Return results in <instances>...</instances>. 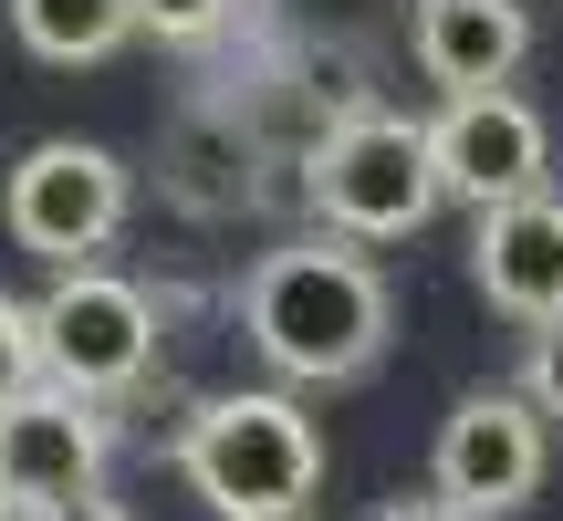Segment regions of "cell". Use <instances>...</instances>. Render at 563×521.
Returning a JSON list of instances; mask_svg holds the SVG:
<instances>
[{"label":"cell","instance_id":"cell-14","mask_svg":"<svg viewBox=\"0 0 563 521\" xmlns=\"http://www.w3.org/2000/svg\"><path fill=\"white\" fill-rule=\"evenodd\" d=\"M42 376V344H32V302H11L0 292V407L21 397V386Z\"/></svg>","mask_w":563,"mask_h":521},{"label":"cell","instance_id":"cell-1","mask_svg":"<svg viewBox=\"0 0 563 521\" xmlns=\"http://www.w3.org/2000/svg\"><path fill=\"white\" fill-rule=\"evenodd\" d=\"M241 334L282 386H344L386 355V281L344 241H282L241 281Z\"/></svg>","mask_w":563,"mask_h":521},{"label":"cell","instance_id":"cell-4","mask_svg":"<svg viewBox=\"0 0 563 521\" xmlns=\"http://www.w3.org/2000/svg\"><path fill=\"white\" fill-rule=\"evenodd\" d=\"M32 344H42V376L53 386H74V397H125V386H146V365H157V302L125 271L74 260V271H53V292L32 302Z\"/></svg>","mask_w":563,"mask_h":521},{"label":"cell","instance_id":"cell-2","mask_svg":"<svg viewBox=\"0 0 563 521\" xmlns=\"http://www.w3.org/2000/svg\"><path fill=\"white\" fill-rule=\"evenodd\" d=\"M178 469L220 521H302V501L323 490V428L302 418L292 386H230L199 397Z\"/></svg>","mask_w":563,"mask_h":521},{"label":"cell","instance_id":"cell-12","mask_svg":"<svg viewBox=\"0 0 563 521\" xmlns=\"http://www.w3.org/2000/svg\"><path fill=\"white\" fill-rule=\"evenodd\" d=\"M11 32L32 63H104L136 42V0H11Z\"/></svg>","mask_w":563,"mask_h":521},{"label":"cell","instance_id":"cell-6","mask_svg":"<svg viewBox=\"0 0 563 521\" xmlns=\"http://www.w3.org/2000/svg\"><path fill=\"white\" fill-rule=\"evenodd\" d=\"M95 480H104V397L32 376L0 407V490L21 501V521H53V511L95 501Z\"/></svg>","mask_w":563,"mask_h":521},{"label":"cell","instance_id":"cell-5","mask_svg":"<svg viewBox=\"0 0 563 521\" xmlns=\"http://www.w3.org/2000/svg\"><path fill=\"white\" fill-rule=\"evenodd\" d=\"M125 167L104 157L95 136H42L32 157L0 178V220H11V241L32 260H53V271H74V260H95L104 241L125 230Z\"/></svg>","mask_w":563,"mask_h":521},{"label":"cell","instance_id":"cell-8","mask_svg":"<svg viewBox=\"0 0 563 521\" xmlns=\"http://www.w3.org/2000/svg\"><path fill=\"white\" fill-rule=\"evenodd\" d=\"M428 136H439V178H449V199H470V209L532 199V188H543V167H553L543 115H532L511 84H490V95H449L439 115H428Z\"/></svg>","mask_w":563,"mask_h":521},{"label":"cell","instance_id":"cell-10","mask_svg":"<svg viewBox=\"0 0 563 521\" xmlns=\"http://www.w3.org/2000/svg\"><path fill=\"white\" fill-rule=\"evenodd\" d=\"M407 53H418V74L449 84V95H490V84L522 74V53H532V11H522V0H418V21H407Z\"/></svg>","mask_w":563,"mask_h":521},{"label":"cell","instance_id":"cell-15","mask_svg":"<svg viewBox=\"0 0 563 521\" xmlns=\"http://www.w3.org/2000/svg\"><path fill=\"white\" fill-rule=\"evenodd\" d=\"M522 397L543 407V418H563V323H543V334H532V355H522Z\"/></svg>","mask_w":563,"mask_h":521},{"label":"cell","instance_id":"cell-9","mask_svg":"<svg viewBox=\"0 0 563 521\" xmlns=\"http://www.w3.org/2000/svg\"><path fill=\"white\" fill-rule=\"evenodd\" d=\"M470 281H481L490 313L532 323V334L563 323V199L553 188L481 209V230H470Z\"/></svg>","mask_w":563,"mask_h":521},{"label":"cell","instance_id":"cell-3","mask_svg":"<svg viewBox=\"0 0 563 521\" xmlns=\"http://www.w3.org/2000/svg\"><path fill=\"white\" fill-rule=\"evenodd\" d=\"M302 199L323 209V230L334 241H407V230H428V209L449 199L439 178V136L407 115H344L313 136V157H302Z\"/></svg>","mask_w":563,"mask_h":521},{"label":"cell","instance_id":"cell-17","mask_svg":"<svg viewBox=\"0 0 563 521\" xmlns=\"http://www.w3.org/2000/svg\"><path fill=\"white\" fill-rule=\"evenodd\" d=\"M53 521H125V511H115V501L95 490V501H74V511H53Z\"/></svg>","mask_w":563,"mask_h":521},{"label":"cell","instance_id":"cell-13","mask_svg":"<svg viewBox=\"0 0 563 521\" xmlns=\"http://www.w3.org/2000/svg\"><path fill=\"white\" fill-rule=\"evenodd\" d=\"M230 21H241V0H136V32L157 42H220Z\"/></svg>","mask_w":563,"mask_h":521},{"label":"cell","instance_id":"cell-7","mask_svg":"<svg viewBox=\"0 0 563 521\" xmlns=\"http://www.w3.org/2000/svg\"><path fill=\"white\" fill-rule=\"evenodd\" d=\"M439 501H460L470 521H501L543 490V407L522 386H481L439 418V459H428Z\"/></svg>","mask_w":563,"mask_h":521},{"label":"cell","instance_id":"cell-18","mask_svg":"<svg viewBox=\"0 0 563 521\" xmlns=\"http://www.w3.org/2000/svg\"><path fill=\"white\" fill-rule=\"evenodd\" d=\"M0 521H21V501H11V490H0Z\"/></svg>","mask_w":563,"mask_h":521},{"label":"cell","instance_id":"cell-11","mask_svg":"<svg viewBox=\"0 0 563 521\" xmlns=\"http://www.w3.org/2000/svg\"><path fill=\"white\" fill-rule=\"evenodd\" d=\"M251 167H262V146H251L241 115H220V104H188L178 125H167V188H178V209H199V220H241L251 209Z\"/></svg>","mask_w":563,"mask_h":521},{"label":"cell","instance_id":"cell-16","mask_svg":"<svg viewBox=\"0 0 563 521\" xmlns=\"http://www.w3.org/2000/svg\"><path fill=\"white\" fill-rule=\"evenodd\" d=\"M376 521H470V511H460V501H439V490H428V501H386Z\"/></svg>","mask_w":563,"mask_h":521}]
</instances>
